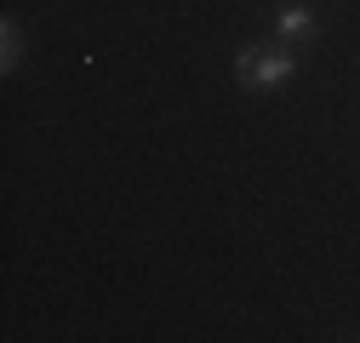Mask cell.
Masks as SVG:
<instances>
[{
    "instance_id": "2",
    "label": "cell",
    "mask_w": 360,
    "mask_h": 343,
    "mask_svg": "<svg viewBox=\"0 0 360 343\" xmlns=\"http://www.w3.org/2000/svg\"><path fill=\"white\" fill-rule=\"evenodd\" d=\"M18 63H23V29H18L12 18H6V23H0V69L12 75Z\"/></svg>"
},
{
    "instance_id": "1",
    "label": "cell",
    "mask_w": 360,
    "mask_h": 343,
    "mask_svg": "<svg viewBox=\"0 0 360 343\" xmlns=\"http://www.w3.org/2000/svg\"><path fill=\"white\" fill-rule=\"evenodd\" d=\"M235 75H240V86H252V92H269V86H281V80H292L297 75V58H292V46H240V58H235Z\"/></svg>"
},
{
    "instance_id": "3",
    "label": "cell",
    "mask_w": 360,
    "mask_h": 343,
    "mask_svg": "<svg viewBox=\"0 0 360 343\" xmlns=\"http://www.w3.org/2000/svg\"><path fill=\"white\" fill-rule=\"evenodd\" d=\"M275 23H281V34H286V40L314 34V12H309V6H281V18H275Z\"/></svg>"
}]
</instances>
